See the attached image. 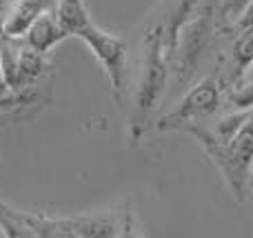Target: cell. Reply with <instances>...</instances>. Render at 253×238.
<instances>
[{"mask_svg": "<svg viewBox=\"0 0 253 238\" xmlns=\"http://www.w3.org/2000/svg\"><path fill=\"white\" fill-rule=\"evenodd\" d=\"M173 56V49L167 38L165 25H156L149 29L144 38V53L140 65L138 94H135V109H133V136L140 138L144 125L149 123V116L158 107L162 92L167 87V74H169V58Z\"/></svg>", "mask_w": 253, "mask_h": 238, "instance_id": "1", "label": "cell"}, {"mask_svg": "<svg viewBox=\"0 0 253 238\" xmlns=\"http://www.w3.org/2000/svg\"><path fill=\"white\" fill-rule=\"evenodd\" d=\"M205 151L220 167L227 185L238 200L247 198V183L253 169V109L247 123L224 145H207Z\"/></svg>", "mask_w": 253, "mask_h": 238, "instance_id": "2", "label": "cell"}, {"mask_svg": "<svg viewBox=\"0 0 253 238\" xmlns=\"http://www.w3.org/2000/svg\"><path fill=\"white\" fill-rule=\"evenodd\" d=\"M36 236H125L129 234V212H100L71 221H49L42 216H25Z\"/></svg>", "mask_w": 253, "mask_h": 238, "instance_id": "3", "label": "cell"}, {"mask_svg": "<svg viewBox=\"0 0 253 238\" xmlns=\"http://www.w3.org/2000/svg\"><path fill=\"white\" fill-rule=\"evenodd\" d=\"M220 89L222 87L215 78H205L180 100V105L169 116L158 123V129H184L191 123H202L220 107V98H222Z\"/></svg>", "mask_w": 253, "mask_h": 238, "instance_id": "4", "label": "cell"}, {"mask_svg": "<svg viewBox=\"0 0 253 238\" xmlns=\"http://www.w3.org/2000/svg\"><path fill=\"white\" fill-rule=\"evenodd\" d=\"M76 38L84 40L87 47L93 51V56L100 60V65L105 67V71L111 78V87H114V92H116V98L120 100V98H123V89H125V60H126L125 40L98 29L93 22L83 27V29L76 34Z\"/></svg>", "mask_w": 253, "mask_h": 238, "instance_id": "5", "label": "cell"}, {"mask_svg": "<svg viewBox=\"0 0 253 238\" xmlns=\"http://www.w3.org/2000/svg\"><path fill=\"white\" fill-rule=\"evenodd\" d=\"M42 53L27 47H18V49H2V62H0V69H2L4 83L11 89H20L22 85H27L29 80H34L36 76H40L42 71Z\"/></svg>", "mask_w": 253, "mask_h": 238, "instance_id": "6", "label": "cell"}, {"mask_svg": "<svg viewBox=\"0 0 253 238\" xmlns=\"http://www.w3.org/2000/svg\"><path fill=\"white\" fill-rule=\"evenodd\" d=\"M22 36H27V45L40 53L49 51L53 45H58L60 40L67 38V34L62 31L53 9H47V11L40 13V16L27 27V31Z\"/></svg>", "mask_w": 253, "mask_h": 238, "instance_id": "7", "label": "cell"}, {"mask_svg": "<svg viewBox=\"0 0 253 238\" xmlns=\"http://www.w3.org/2000/svg\"><path fill=\"white\" fill-rule=\"evenodd\" d=\"M251 62H253V25L245 27V29H238V36L233 38L231 56H229L231 71L227 74L229 89H231L236 83H240L242 76L249 71Z\"/></svg>", "mask_w": 253, "mask_h": 238, "instance_id": "8", "label": "cell"}, {"mask_svg": "<svg viewBox=\"0 0 253 238\" xmlns=\"http://www.w3.org/2000/svg\"><path fill=\"white\" fill-rule=\"evenodd\" d=\"M251 0H218L213 9V20L218 29H233Z\"/></svg>", "mask_w": 253, "mask_h": 238, "instance_id": "9", "label": "cell"}, {"mask_svg": "<svg viewBox=\"0 0 253 238\" xmlns=\"http://www.w3.org/2000/svg\"><path fill=\"white\" fill-rule=\"evenodd\" d=\"M251 25H253V0L249 2V7L242 11V16L238 18V22H236L233 29H245V27H251Z\"/></svg>", "mask_w": 253, "mask_h": 238, "instance_id": "10", "label": "cell"}, {"mask_svg": "<svg viewBox=\"0 0 253 238\" xmlns=\"http://www.w3.org/2000/svg\"><path fill=\"white\" fill-rule=\"evenodd\" d=\"M247 194L253 196V169H251V174H249V183H247Z\"/></svg>", "mask_w": 253, "mask_h": 238, "instance_id": "11", "label": "cell"}, {"mask_svg": "<svg viewBox=\"0 0 253 238\" xmlns=\"http://www.w3.org/2000/svg\"><path fill=\"white\" fill-rule=\"evenodd\" d=\"M242 80H253V62H251L249 71H247V74H245V76H242Z\"/></svg>", "mask_w": 253, "mask_h": 238, "instance_id": "12", "label": "cell"}]
</instances>
